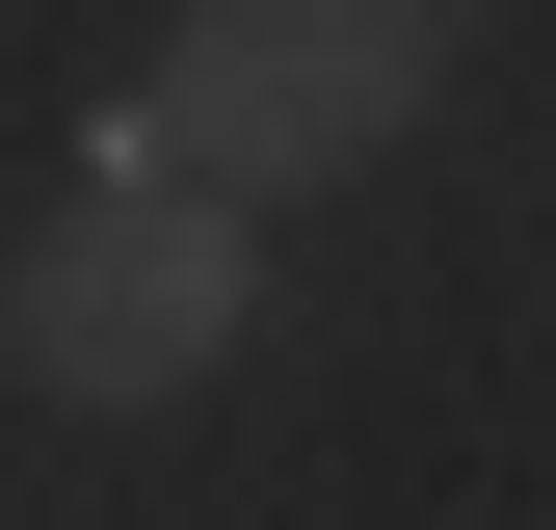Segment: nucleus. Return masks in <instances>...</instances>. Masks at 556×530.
<instances>
[{
  "mask_svg": "<svg viewBox=\"0 0 556 530\" xmlns=\"http://www.w3.org/2000/svg\"><path fill=\"white\" fill-rule=\"evenodd\" d=\"M425 80H451V0H186L160 80L106 106V186H213V160H239V213H265V186L397 160Z\"/></svg>",
  "mask_w": 556,
  "mask_h": 530,
  "instance_id": "obj_1",
  "label": "nucleus"
},
{
  "mask_svg": "<svg viewBox=\"0 0 556 530\" xmlns=\"http://www.w3.org/2000/svg\"><path fill=\"white\" fill-rule=\"evenodd\" d=\"M239 318H265V213L239 186H80L0 265V345L53 398H186V371H239Z\"/></svg>",
  "mask_w": 556,
  "mask_h": 530,
  "instance_id": "obj_2",
  "label": "nucleus"
}]
</instances>
